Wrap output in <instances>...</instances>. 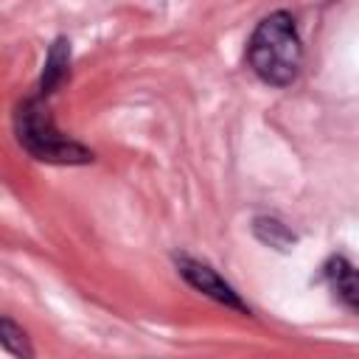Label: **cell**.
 Returning a JSON list of instances; mask_svg holds the SVG:
<instances>
[{"mask_svg":"<svg viewBox=\"0 0 359 359\" xmlns=\"http://www.w3.org/2000/svg\"><path fill=\"white\" fill-rule=\"evenodd\" d=\"M247 62L264 84L289 87L297 79L303 62V45L294 17L289 11H272L255 25L247 42Z\"/></svg>","mask_w":359,"mask_h":359,"instance_id":"6da1fadb","label":"cell"},{"mask_svg":"<svg viewBox=\"0 0 359 359\" xmlns=\"http://www.w3.org/2000/svg\"><path fill=\"white\" fill-rule=\"evenodd\" d=\"M14 132L20 146L42 163L53 165H84L93 163V151L79 140L67 137L56 123L42 95L25 98L14 112Z\"/></svg>","mask_w":359,"mask_h":359,"instance_id":"7a4b0ae2","label":"cell"},{"mask_svg":"<svg viewBox=\"0 0 359 359\" xmlns=\"http://www.w3.org/2000/svg\"><path fill=\"white\" fill-rule=\"evenodd\" d=\"M177 272L185 278L188 286H194L196 292L208 294L210 300H216V303H222L227 309H236L238 314H250V306L238 297V292L216 269H210L208 264H202V261H196L191 255H177Z\"/></svg>","mask_w":359,"mask_h":359,"instance_id":"3957f363","label":"cell"},{"mask_svg":"<svg viewBox=\"0 0 359 359\" xmlns=\"http://www.w3.org/2000/svg\"><path fill=\"white\" fill-rule=\"evenodd\" d=\"M70 73V39L65 36H56L48 48V56H45V65H42V76H39V93L42 98H48L56 87H62V81L67 79Z\"/></svg>","mask_w":359,"mask_h":359,"instance_id":"277c9868","label":"cell"},{"mask_svg":"<svg viewBox=\"0 0 359 359\" xmlns=\"http://www.w3.org/2000/svg\"><path fill=\"white\" fill-rule=\"evenodd\" d=\"M323 278L328 280V286L334 289V294L351 309L356 311V300H359V292H356V269L353 264L345 258V255H331L323 266Z\"/></svg>","mask_w":359,"mask_h":359,"instance_id":"5b68a950","label":"cell"},{"mask_svg":"<svg viewBox=\"0 0 359 359\" xmlns=\"http://www.w3.org/2000/svg\"><path fill=\"white\" fill-rule=\"evenodd\" d=\"M252 233L261 244H266L272 250H280V252H289L297 244V236L292 233V227L283 224L275 216H255L252 219Z\"/></svg>","mask_w":359,"mask_h":359,"instance_id":"8992f818","label":"cell"},{"mask_svg":"<svg viewBox=\"0 0 359 359\" xmlns=\"http://www.w3.org/2000/svg\"><path fill=\"white\" fill-rule=\"evenodd\" d=\"M0 345L11 353V356H22V359H31L34 356V348L25 337V331L6 314H0Z\"/></svg>","mask_w":359,"mask_h":359,"instance_id":"52a82bcc","label":"cell"}]
</instances>
